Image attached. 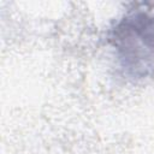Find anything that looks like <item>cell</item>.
I'll return each mask as SVG.
<instances>
[{"label":"cell","instance_id":"1","mask_svg":"<svg viewBox=\"0 0 154 154\" xmlns=\"http://www.w3.org/2000/svg\"><path fill=\"white\" fill-rule=\"evenodd\" d=\"M106 38L126 77L154 73V1L131 2L111 24Z\"/></svg>","mask_w":154,"mask_h":154}]
</instances>
